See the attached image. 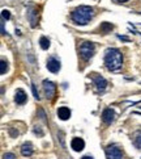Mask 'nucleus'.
Instances as JSON below:
<instances>
[{
  "label": "nucleus",
  "mask_w": 141,
  "mask_h": 159,
  "mask_svg": "<svg viewBox=\"0 0 141 159\" xmlns=\"http://www.w3.org/2000/svg\"><path fill=\"white\" fill-rule=\"evenodd\" d=\"M94 17V9L88 5H80L71 15L72 21L77 25H86Z\"/></svg>",
  "instance_id": "nucleus-1"
},
{
  "label": "nucleus",
  "mask_w": 141,
  "mask_h": 159,
  "mask_svg": "<svg viewBox=\"0 0 141 159\" xmlns=\"http://www.w3.org/2000/svg\"><path fill=\"white\" fill-rule=\"evenodd\" d=\"M123 63V55L118 49H107L105 53V65L109 70L111 71H116L122 67Z\"/></svg>",
  "instance_id": "nucleus-2"
},
{
  "label": "nucleus",
  "mask_w": 141,
  "mask_h": 159,
  "mask_svg": "<svg viewBox=\"0 0 141 159\" xmlns=\"http://www.w3.org/2000/svg\"><path fill=\"white\" fill-rule=\"evenodd\" d=\"M78 52H80V55H81L82 59L88 61V59H90V58H92V57L94 55L95 48H94V45H93L92 42L85 41V42H82V43L80 45V49H78Z\"/></svg>",
  "instance_id": "nucleus-3"
},
{
  "label": "nucleus",
  "mask_w": 141,
  "mask_h": 159,
  "mask_svg": "<svg viewBox=\"0 0 141 159\" xmlns=\"http://www.w3.org/2000/svg\"><path fill=\"white\" fill-rule=\"evenodd\" d=\"M106 157L107 159H123V152L118 146L111 145L106 147Z\"/></svg>",
  "instance_id": "nucleus-4"
},
{
  "label": "nucleus",
  "mask_w": 141,
  "mask_h": 159,
  "mask_svg": "<svg viewBox=\"0 0 141 159\" xmlns=\"http://www.w3.org/2000/svg\"><path fill=\"white\" fill-rule=\"evenodd\" d=\"M43 91L47 99H52L56 93V87L51 80H43Z\"/></svg>",
  "instance_id": "nucleus-5"
},
{
  "label": "nucleus",
  "mask_w": 141,
  "mask_h": 159,
  "mask_svg": "<svg viewBox=\"0 0 141 159\" xmlns=\"http://www.w3.org/2000/svg\"><path fill=\"white\" fill-rule=\"evenodd\" d=\"M47 70L51 72H59L60 70V61H58L56 58H50L47 61Z\"/></svg>",
  "instance_id": "nucleus-6"
},
{
  "label": "nucleus",
  "mask_w": 141,
  "mask_h": 159,
  "mask_svg": "<svg viewBox=\"0 0 141 159\" xmlns=\"http://www.w3.org/2000/svg\"><path fill=\"white\" fill-rule=\"evenodd\" d=\"M71 147L75 151H82L84 147H85V142H84L82 138H78V137H75L71 142Z\"/></svg>",
  "instance_id": "nucleus-7"
},
{
  "label": "nucleus",
  "mask_w": 141,
  "mask_h": 159,
  "mask_svg": "<svg viewBox=\"0 0 141 159\" xmlns=\"http://www.w3.org/2000/svg\"><path fill=\"white\" fill-rule=\"evenodd\" d=\"M114 117H115V113L112 109H110V108L105 109L103 113H102V121L105 124H111L112 121H114Z\"/></svg>",
  "instance_id": "nucleus-8"
},
{
  "label": "nucleus",
  "mask_w": 141,
  "mask_h": 159,
  "mask_svg": "<svg viewBox=\"0 0 141 159\" xmlns=\"http://www.w3.org/2000/svg\"><path fill=\"white\" fill-rule=\"evenodd\" d=\"M93 80H94V84L97 86V88H98V89H101V91H103V89L107 87V82H106V79H105L103 76H101V75H95V74H94Z\"/></svg>",
  "instance_id": "nucleus-9"
},
{
  "label": "nucleus",
  "mask_w": 141,
  "mask_h": 159,
  "mask_svg": "<svg viewBox=\"0 0 141 159\" xmlns=\"http://www.w3.org/2000/svg\"><path fill=\"white\" fill-rule=\"evenodd\" d=\"M15 101H16L17 104H20V105H22V104L26 103V93H25L24 89H17V91H16Z\"/></svg>",
  "instance_id": "nucleus-10"
},
{
  "label": "nucleus",
  "mask_w": 141,
  "mask_h": 159,
  "mask_svg": "<svg viewBox=\"0 0 141 159\" xmlns=\"http://www.w3.org/2000/svg\"><path fill=\"white\" fill-rule=\"evenodd\" d=\"M58 117L60 118V120H68V118L71 117V111H69V108H67V107H60L59 109H58Z\"/></svg>",
  "instance_id": "nucleus-11"
},
{
  "label": "nucleus",
  "mask_w": 141,
  "mask_h": 159,
  "mask_svg": "<svg viewBox=\"0 0 141 159\" xmlns=\"http://www.w3.org/2000/svg\"><path fill=\"white\" fill-rule=\"evenodd\" d=\"M21 154L24 157H30L33 154V146L31 143H24L21 146Z\"/></svg>",
  "instance_id": "nucleus-12"
},
{
  "label": "nucleus",
  "mask_w": 141,
  "mask_h": 159,
  "mask_svg": "<svg viewBox=\"0 0 141 159\" xmlns=\"http://www.w3.org/2000/svg\"><path fill=\"white\" fill-rule=\"evenodd\" d=\"M39 45H41V48L43 50H47L50 48V39L47 37H41V39H39Z\"/></svg>",
  "instance_id": "nucleus-13"
},
{
  "label": "nucleus",
  "mask_w": 141,
  "mask_h": 159,
  "mask_svg": "<svg viewBox=\"0 0 141 159\" xmlns=\"http://www.w3.org/2000/svg\"><path fill=\"white\" fill-rule=\"evenodd\" d=\"M37 11H30L29 12V20L31 22V26H35L37 25V19H35V16H37Z\"/></svg>",
  "instance_id": "nucleus-14"
},
{
  "label": "nucleus",
  "mask_w": 141,
  "mask_h": 159,
  "mask_svg": "<svg viewBox=\"0 0 141 159\" xmlns=\"http://www.w3.org/2000/svg\"><path fill=\"white\" fill-rule=\"evenodd\" d=\"M133 143H135V146H136V147H139V149H141V132H137L136 134H135Z\"/></svg>",
  "instance_id": "nucleus-15"
},
{
  "label": "nucleus",
  "mask_w": 141,
  "mask_h": 159,
  "mask_svg": "<svg viewBox=\"0 0 141 159\" xmlns=\"http://www.w3.org/2000/svg\"><path fill=\"white\" fill-rule=\"evenodd\" d=\"M112 29V25L109 24V22H103L102 25H101V30H102L103 33H107V32H110Z\"/></svg>",
  "instance_id": "nucleus-16"
},
{
  "label": "nucleus",
  "mask_w": 141,
  "mask_h": 159,
  "mask_svg": "<svg viewBox=\"0 0 141 159\" xmlns=\"http://www.w3.org/2000/svg\"><path fill=\"white\" fill-rule=\"evenodd\" d=\"M8 66H7V62H5L4 59H2V70H0V72L2 74H5V71H7Z\"/></svg>",
  "instance_id": "nucleus-17"
},
{
  "label": "nucleus",
  "mask_w": 141,
  "mask_h": 159,
  "mask_svg": "<svg viewBox=\"0 0 141 159\" xmlns=\"http://www.w3.org/2000/svg\"><path fill=\"white\" fill-rule=\"evenodd\" d=\"M2 16H3V19H4V20L10 19V13H9V11H7V9H4V11H3V12H2Z\"/></svg>",
  "instance_id": "nucleus-18"
},
{
  "label": "nucleus",
  "mask_w": 141,
  "mask_h": 159,
  "mask_svg": "<svg viewBox=\"0 0 141 159\" xmlns=\"http://www.w3.org/2000/svg\"><path fill=\"white\" fill-rule=\"evenodd\" d=\"M3 159H16L15 154H12V152H7V154L3 155Z\"/></svg>",
  "instance_id": "nucleus-19"
},
{
  "label": "nucleus",
  "mask_w": 141,
  "mask_h": 159,
  "mask_svg": "<svg viewBox=\"0 0 141 159\" xmlns=\"http://www.w3.org/2000/svg\"><path fill=\"white\" fill-rule=\"evenodd\" d=\"M31 89H33V93H34V98H35V99H39V95H38V92H37V88H35L34 84H31Z\"/></svg>",
  "instance_id": "nucleus-20"
},
{
  "label": "nucleus",
  "mask_w": 141,
  "mask_h": 159,
  "mask_svg": "<svg viewBox=\"0 0 141 159\" xmlns=\"http://www.w3.org/2000/svg\"><path fill=\"white\" fill-rule=\"evenodd\" d=\"M81 159H93V157H90V155H85V157H82Z\"/></svg>",
  "instance_id": "nucleus-21"
},
{
  "label": "nucleus",
  "mask_w": 141,
  "mask_h": 159,
  "mask_svg": "<svg viewBox=\"0 0 141 159\" xmlns=\"http://www.w3.org/2000/svg\"><path fill=\"white\" fill-rule=\"evenodd\" d=\"M118 2H127V0H118Z\"/></svg>",
  "instance_id": "nucleus-22"
}]
</instances>
